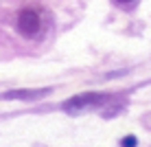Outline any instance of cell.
I'll list each match as a JSON object with an SVG mask.
<instances>
[{
	"instance_id": "1",
	"label": "cell",
	"mask_w": 151,
	"mask_h": 147,
	"mask_svg": "<svg viewBox=\"0 0 151 147\" xmlns=\"http://www.w3.org/2000/svg\"><path fill=\"white\" fill-rule=\"evenodd\" d=\"M107 101V94H101V92H83V94H77V97H70L68 101H64V110L66 112H81V110H90V108H96L101 103Z\"/></svg>"
},
{
	"instance_id": "2",
	"label": "cell",
	"mask_w": 151,
	"mask_h": 147,
	"mask_svg": "<svg viewBox=\"0 0 151 147\" xmlns=\"http://www.w3.org/2000/svg\"><path fill=\"white\" fill-rule=\"evenodd\" d=\"M42 29V15L35 11V9H24L18 15V31L27 38H33L37 35Z\"/></svg>"
},
{
	"instance_id": "3",
	"label": "cell",
	"mask_w": 151,
	"mask_h": 147,
	"mask_svg": "<svg viewBox=\"0 0 151 147\" xmlns=\"http://www.w3.org/2000/svg\"><path fill=\"white\" fill-rule=\"evenodd\" d=\"M48 90H9L4 99H40Z\"/></svg>"
},
{
	"instance_id": "4",
	"label": "cell",
	"mask_w": 151,
	"mask_h": 147,
	"mask_svg": "<svg viewBox=\"0 0 151 147\" xmlns=\"http://www.w3.org/2000/svg\"><path fill=\"white\" fill-rule=\"evenodd\" d=\"M121 145H123V147H136L138 140H136V136H127V138L121 140Z\"/></svg>"
},
{
	"instance_id": "5",
	"label": "cell",
	"mask_w": 151,
	"mask_h": 147,
	"mask_svg": "<svg viewBox=\"0 0 151 147\" xmlns=\"http://www.w3.org/2000/svg\"><path fill=\"white\" fill-rule=\"evenodd\" d=\"M118 4H129V2H134V0H116Z\"/></svg>"
}]
</instances>
